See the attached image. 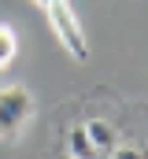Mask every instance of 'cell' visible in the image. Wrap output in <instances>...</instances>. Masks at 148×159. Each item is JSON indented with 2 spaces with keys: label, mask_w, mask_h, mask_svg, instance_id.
I'll return each instance as SVG.
<instances>
[{
  "label": "cell",
  "mask_w": 148,
  "mask_h": 159,
  "mask_svg": "<svg viewBox=\"0 0 148 159\" xmlns=\"http://www.w3.org/2000/svg\"><path fill=\"white\" fill-rule=\"evenodd\" d=\"M56 159H71V156H67V152H59V156H56Z\"/></svg>",
  "instance_id": "obj_8"
},
{
  "label": "cell",
  "mask_w": 148,
  "mask_h": 159,
  "mask_svg": "<svg viewBox=\"0 0 148 159\" xmlns=\"http://www.w3.org/2000/svg\"><path fill=\"white\" fill-rule=\"evenodd\" d=\"M34 111H37V100L22 81L0 85V141L4 144L22 141L26 126L34 122Z\"/></svg>",
  "instance_id": "obj_1"
},
{
  "label": "cell",
  "mask_w": 148,
  "mask_h": 159,
  "mask_svg": "<svg viewBox=\"0 0 148 159\" xmlns=\"http://www.w3.org/2000/svg\"><path fill=\"white\" fill-rule=\"evenodd\" d=\"M63 152H67L71 159H100V156H96V148H93V141L85 137L81 122H78V126H71V129L63 133Z\"/></svg>",
  "instance_id": "obj_4"
},
{
  "label": "cell",
  "mask_w": 148,
  "mask_h": 159,
  "mask_svg": "<svg viewBox=\"0 0 148 159\" xmlns=\"http://www.w3.org/2000/svg\"><path fill=\"white\" fill-rule=\"evenodd\" d=\"M44 15H48V26H52V34L59 41V48L71 56L74 63H85L89 59V37H85V26L78 22L74 4L71 0H48Z\"/></svg>",
  "instance_id": "obj_2"
},
{
  "label": "cell",
  "mask_w": 148,
  "mask_h": 159,
  "mask_svg": "<svg viewBox=\"0 0 148 159\" xmlns=\"http://www.w3.org/2000/svg\"><path fill=\"white\" fill-rule=\"evenodd\" d=\"M104 159H148V156H145V148H141V144L118 141V144H115V148H111V152H108Z\"/></svg>",
  "instance_id": "obj_6"
},
{
  "label": "cell",
  "mask_w": 148,
  "mask_h": 159,
  "mask_svg": "<svg viewBox=\"0 0 148 159\" xmlns=\"http://www.w3.org/2000/svg\"><path fill=\"white\" fill-rule=\"evenodd\" d=\"M15 56H19V34L7 22H0V70H7L15 63Z\"/></svg>",
  "instance_id": "obj_5"
},
{
  "label": "cell",
  "mask_w": 148,
  "mask_h": 159,
  "mask_svg": "<svg viewBox=\"0 0 148 159\" xmlns=\"http://www.w3.org/2000/svg\"><path fill=\"white\" fill-rule=\"evenodd\" d=\"M81 129H85V137L93 141V148H96V156H100V159H104L111 148L122 141V137H118V126H115L111 119H104V115H96V119H85V122H81Z\"/></svg>",
  "instance_id": "obj_3"
},
{
  "label": "cell",
  "mask_w": 148,
  "mask_h": 159,
  "mask_svg": "<svg viewBox=\"0 0 148 159\" xmlns=\"http://www.w3.org/2000/svg\"><path fill=\"white\" fill-rule=\"evenodd\" d=\"M30 4H37V7H44V4H48V0H30Z\"/></svg>",
  "instance_id": "obj_7"
}]
</instances>
